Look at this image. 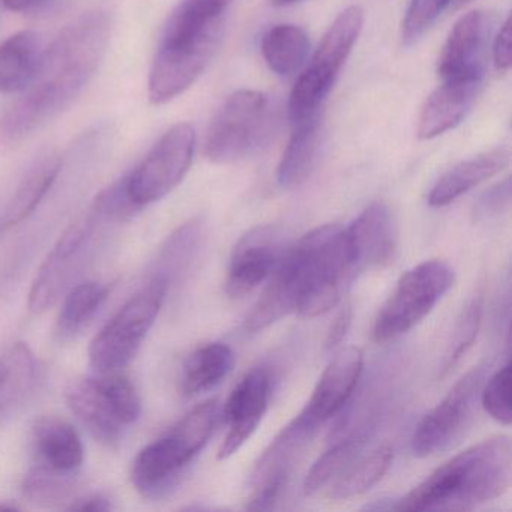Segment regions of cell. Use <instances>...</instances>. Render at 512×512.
<instances>
[{
	"instance_id": "cell-1",
	"label": "cell",
	"mask_w": 512,
	"mask_h": 512,
	"mask_svg": "<svg viewBox=\"0 0 512 512\" xmlns=\"http://www.w3.org/2000/svg\"><path fill=\"white\" fill-rule=\"evenodd\" d=\"M110 31L112 23L103 10L83 14L62 31L43 53L31 85L0 116V151L19 148L82 95L103 62Z\"/></svg>"
},
{
	"instance_id": "cell-2",
	"label": "cell",
	"mask_w": 512,
	"mask_h": 512,
	"mask_svg": "<svg viewBox=\"0 0 512 512\" xmlns=\"http://www.w3.org/2000/svg\"><path fill=\"white\" fill-rule=\"evenodd\" d=\"M356 275L343 227H319L284 251L265 292L248 313L245 329L256 334L292 313L325 314Z\"/></svg>"
},
{
	"instance_id": "cell-3",
	"label": "cell",
	"mask_w": 512,
	"mask_h": 512,
	"mask_svg": "<svg viewBox=\"0 0 512 512\" xmlns=\"http://www.w3.org/2000/svg\"><path fill=\"white\" fill-rule=\"evenodd\" d=\"M511 439L482 440L437 467L403 499L395 511H467L505 494L511 487Z\"/></svg>"
},
{
	"instance_id": "cell-4",
	"label": "cell",
	"mask_w": 512,
	"mask_h": 512,
	"mask_svg": "<svg viewBox=\"0 0 512 512\" xmlns=\"http://www.w3.org/2000/svg\"><path fill=\"white\" fill-rule=\"evenodd\" d=\"M223 17L205 0H184L173 11L149 74L152 104L175 100L202 76L220 44Z\"/></svg>"
},
{
	"instance_id": "cell-5",
	"label": "cell",
	"mask_w": 512,
	"mask_h": 512,
	"mask_svg": "<svg viewBox=\"0 0 512 512\" xmlns=\"http://www.w3.org/2000/svg\"><path fill=\"white\" fill-rule=\"evenodd\" d=\"M218 418V401H205L191 409L163 437L145 446L131 467V481L136 490L149 500L172 494L194 458L211 439Z\"/></svg>"
},
{
	"instance_id": "cell-6",
	"label": "cell",
	"mask_w": 512,
	"mask_h": 512,
	"mask_svg": "<svg viewBox=\"0 0 512 512\" xmlns=\"http://www.w3.org/2000/svg\"><path fill=\"white\" fill-rule=\"evenodd\" d=\"M64 397L71 412L95 439L109 446L118 445L125 430L142 413L136 386L119 371L77 377L65 386Z\"/></svg>"
},
{
	"instance_id": "cell-7",
	"label": "cell",
	"mask_w": 512,
	"mask_h": 512,
	"mask_svg": "<svg viewBox=\"0 0 512 512\" xmlns=\"http://www.w3.org/2000/svg\"><path fill=\"white\" fill-rule=\"evenodd\" d=\"M169 287L161 278L152 277L98 332L89 346V364L97 373H118L136 358Z\"/></svg>"
},
{
	"instance_id": "cell-8",
	"label": "cell",
	"mask_w": 512,
	"mask_h": 512,
	"mask_svg": "<svg viewBox=\"0 0 512 512\" xmlns=\"http://www.w3.org/2000/svg\"><path fill=\"white\" fill-rule=\"evenodd\" d=\"M362 25L364 13L361 8L353 5L346 8L329 26L310 65L296 80L290 92L289 116L292 125L319 115L341 68L358 41Z\"/></svg>"
},
{
	"instance_id": "cell-9",
	"label": "cell",
	"mask_w": 512,
	"mask_h": 512,
	"mask_svg": "<svg viewBox=\"0 0 512 512\" xmlns=\"http://www.w3.org/2000/svg\"><path fill=\"white\" fill-rule=\"evenodd\" d=\"M455 272L443 260H427L407 271L380 308L373 340L383 344L415 328L454 286Z\"/></svg>"
},
{
	"instance_id": "cell-10",
	"label": "cell",
	"mask_w": 512,
	"mask_h": 512,
	"mask_svg": "<svg viewBox=\"0 0 512 512\" xmlns=\"http://www.w3.org/2000/svg\"><path fill=\"white\" fill-rule=\"evenodd\" d=\"M196 151V130L188 122L170 128L127 179L131 199L146 208L172 193L190 170Z\"/></svg>"
},
{
	"instance_id": "cell-11",
	"label": "cell",
	"mask_w": 512,
	"mask_h": 512,
	"mask_svg": "<svg viewBox=\"0 0 512 512\" xmlns=\"http://www.w3.org/2000/svg\"><path fill=\"white\" fill-rule=\"evenodd\" d=\"M268 106L262 92L242 89L230 95L209 125L206 158L212 163L229 164L247 157L263 136Z\"/></svg>"
},
{
	"instance_id": "cell-12",
	"label": "cell",
	"mask_w": 512,
	"mask_h": 512,
	"mask_svg": "<svg viewBox=\"0 0 512 512\" xmlns=\"http://www.w3.org/2000/svg\"><path fill=\"white\" fill-rule=\"evenodd\" d=\"M487 371V364L476 365L467 371L443 400L421 419L412 436V451L416 457H430L446 451L461 439L472 421Z\"/></svg>"
},
{
	"instance_id": "cell-13",
	"label": "cell",
	"mask_w": 512,
	"mask_h": 512,
	"mask_svg": "<svg viewBox=\"0 0 512 512\" xmlns=\"http://www.w3.org/2000/svg\"><path fill=\"white\" fill-rule=\"evenodd\" d=\"M314 434L316 430L299 416L281 430L251 473V494L245 508L251 511L275 508L289 485L299 454Z\"/></svg>"
},
{
	"instance_id": "cell-14",
	"label": "cell",
	"mask_w": 512,
	"mask_h": 512,
	"mask_svg": "<svg viewBox=\"0 0 512 512\" xmlns=\"http://www.w3.org/2000/svg\"><path fill=\"white\" fill-rule=\"evenodd\" d=\"M103 223H107L106 218L92 205L83 217L74 221L62 233L32 284L28 302L32 313H44L47 308L55 304L76 269L77 263L89 247V242L94 238L98 226Z\"/></svg>"
},
{
	"instance_id": "cell-15",
	"label": "cell",
	"mask_w": 512,
	"mask_h": 512,
	"mask_svg": "<svg viewBox=\"0 0 512 512\" xmlns=\"http://www.w3.org/2000/svg\"><path fill=\"white\" fill-rule=\"evenodd\" d=\"M281 233L262 226L242 236L233 250L226 278L230 298H242L271 277L283 257Z\"/></svg>"
},
{
	"instance_id": "cell-16",
	"label": "cell",
	"mask_w": 512,
	"mask_h": 512,
	"mask_svg": "<svg viewBox=\"0 0 512 512\" xmlns=\"http://www.w3.org/2000/svg\"><path fill=\"white\" fill-rule=\"evenodd\" d=\"M271 398V376L265 367L251 370L236 385L224 406L227 431L221 443L218 458L227 460L253 436L265 416Z\"/></svg>"
},
{
	"instance_id": "cell-17",
	"label": "cell",
	"mask_w": 512,
	"mask_h": 512,
	"mask_svg": "<svg viewBox=\"0 0 512 512\" xmlns=\"http://www.w3.org/2000/svg\"><path fill=\"white\" fill-rule=\"evenodd\" d=\"M493 19L485 11H472L461 17L440 53V79H484L485 53Z\"/></svg>"
},
{
	"instance_id": "cell-18",
	"label": "cell",
	"mask_w": 512,
	"mask_h": 512,
	"mask_svg": "<svg viewBox=\"0 0 512 512\" xmlns=\"http://www.w3.org/2000/svg\"><path fill=\"white\" fill-rule=\"evenodd\" d=\"M364 370V355L358 347H346L337 353L323 371L299 418L319 430L325 422L341 412L355 391L356 383Z\"/></svg>"
},
{
	"instance_id": "cell-19",
	"label": "cell",
	"mask_w": 512,
	"mask_h": 512,
	"mask_svg": "<svg viewBox=\"0 0 512 512\" xmlns=\"http://www.w3.org/2000/svg\"><path fill=\"white\" fill-rule=\"evenodd\" d=\"M344 232L358 274L365 269L382 268L394 259L397 227L385 203L368 206Z\"/></svg>"
},
{
	"instance_id": "cell-20",
	"label": "cell",
	"mask_w": 512,
	"mask_h": 512,
	"mask_svg": "<svg viewBox=\"0 0 512 512\" xmlns=\"http://www.w3.org/2000/svg\"><path fill=\"white\" fill-rule=\"evenodd\" d=\"M481 88L482 79L443 80L419 113V139H434L457 127L472 109Z\"/></svg>"
},
{
	"instance_id": "cell-21",
	"label": "cell",
	"mask_w": 512,
	"mask_h": 512,
	"mask_svg": "<svg viewBox=\"0 0 512 512\" xmlns=\"http://www.w3.org/2000/svg\"><path fill=\"white\" fill-rule=\"evenodd\" d=\"M37 383L38 362L28 344L14 343L0 353V424L25 406Z\"/></svg>"
},
{
	"instance_id": "cell-22",
	"label": "cell",
	"mask_w": 512,
	"mask_h": 512,
	"mask_svg": "<svg viewBox=\"0 0 512 512\" xmlns=\"http://www.w3.org/2000/svg\"><path fill=\"white\" fill-rule=\"evenodd\" d=\"M509 158L511 155L508 149L497 148L457 164L445 175L440 176L439 181L431 188L428 205L433 208L449 205L482 182L502 172L508 166Z\"/></svg>"
},
{
	"instance_id": "cell-23",
	"label": "cell",
	"mask_w": 512,
	"mask_h": 512,
	"mask_svg": "<svg viewBox=\"0 0 512 512\" xmlns=\"http://www.w3.org/2000/svg\"><path fill=\"white\" fill-rule=\"evenodd\" d=\"M32 440L40 463L62 472H79L85 451L70 422L58 416H41L32 427Z\"/></svg>"
},
{
	"instance_id": "cell-24",
	"label": "cell",
	"mask_w": 512,
	"mask_h": 512,
	"mask_svg": "<svg viewBox=\"0 0 512 512\" xmlns=\"http://www.w3.org/2000/svg\"><path fill=\"white\" fill-rule=\"evenodd\" d=\"M61 167L62 161L58 155L47 154L29 169L0 214V233L14 229L34 214L58 179Z\"/></svg>"
},
{
	"instance_id": "cell-25",
	"label": "cell",
	"mask_w": 512,
	"mask_h": 512,
	"mask_svg": "<svg viewBox=\"0 0 512 512\" xmlns=\"http://www.w3.org/2000/svg\"><path fill=\"white\" fill-rule=\"evenodd\" d=\"M322 134V115H314L292 125V136L278 166V184L293 190L307 181L316 166Z\"/></svg>"
},
{
	"instance_id": "cell-26",
	"label": "cell",
	"mask_w": 512,
	"mask_h": 512,
	"mask_svg": "<svg viewBox=\"0 0 512 512\" xmlns=\"http://www.w3.org/2000/svg\"><path fill=\"white\" fill-rule=\"evenodd\" d=\"M40 38L23 31L0 44V92L22 94L37 74L41 59Z\"/></svg>"
},
{
	"instance_id": "cell-27",
	"label": "cell",
	"mask_w": 512,
	"mask_h": 512,
	"mask_svg": "<svg viewBox=\"0 0 512 512\" xmlns=\"http://www.w3.org/2000/svg\"><path fill=\"white\" fill-rule=\"evenodd\" d=\"M235 356L224 343H209L194 350L181 374V392L185 397H194L220 385L232 371Z\"/></svg>"
},
{
	"instance_id": "cell-28",
	"label": "cell",
	"mask_w": 512,
	"mask_h": 512,
	"mask_svg": "<svg viewBox=\"0 0 512 512\" xmlns=\"http://www.w3.org/2000/svg\"><path fill=\"white\" fill-rule=\"evenodd\" d=\"M262 53L268 67L278 76H290L301 70L310 53V38L295 25L269 29L262 40Z\"/></svg>"
},
{
	"instance_id": "cell-29",
	"label": "cell",
	"mask_w": 512,
	"mask_h": 512,
	"mask_svg": "<svg viewBox=\"0 0 512 512\" xmlns=\"http://www.w3.org/2000/svg\"><path fill=\"white\" fill-rule=\"evenodd\" d=\"M203 241V223L199 218L182 224L161 247L152 277L172 284L196 259Z\"/></svg>"
},
{
	"instance_id": "cell-30",
	"label": "cell",
	"mask_w": 512,
	"mask_h": 512,
	"mask_svg": "<svg viewBox=\"0 0 512 512\" xmlns=\"http://www.w3.org/2000/svg\"><path fill=\"white\" fill-rule=\"evenodd\" d=\"M394 460V452L388 446L376 449L371 454L359 455L343 475L331 484L328 496L335 500L352 499L367 493L385 476Z\"/></svg>"
},
{
	"instance_id": "cell-31",
	"label": "cell",
	"mask_w": 512,
	"mask_h": 512,
	"mask_svg": "<svg viewBox=\"0 0 512 512\" xmlns=\"http://www.w3.org/2000/svg\"><path fill=\"white\" fill-rule=\"evenodd\" d=\"M107 295H109V289L95 281H88L74 287L65 298L59 313L58 325H56L58 337L62 341L76 337L103 307Z\"/></svg>"
},
{
	"instance_id": "cell-32",
	"label": "cell",
	"mask_w": 512,
	"mask_h": 512,
	"mask_svg": "<svg viewBox=\"0 0 512 512\" xmlns=\"http://www.w3.org/2000/svg\"><path fill=\"white\" fill-rule=\"evenodd\" d=\"M77 473L62 472L38 461L23 478V496L41 508H55L71 502Z\"/></svg>"
},
{
	"instance_id": "cell-33",
	"label": "cell",
	"mask_w": 512,
	"mask_h": 512,
	"mask_svg": "<svg viewBox=\"0 0 512 512\" xmlns=\"http://www.w3.org/2000/svg\"><path fill=\"white\" fill-rule=\"evenodd\" d=\"M367 436L365 434H352L340 440L328 449L308 472L304 481L305 496H314L325 487L334 484L344 470L361 455Z\"/></svg>"
},
{
	"instance_id": "cell-34",
	"label": "cell",
	"mask_w": 512,
	"mask_h": 512,
	"mask_svg": "<svg viewBox=\"0 0 512 512\" xmlns=\"http://www.w3.org/2000/svg\"><path fill=\"white\" fill-rule=\"evenodd\" d=\"M482 317V296L476 295L470 299L469 304L463 308L454 331H452L451 340L448 343L445 356H443L440 376H446L452 367L460 362V359L466 355L467 350L472 347L476 335H478L479 325Z\"/></svg>"
},
{
	"instance_id": "cell-35",
	"label": "cell",
	"mask_w": 512,
	"mask_h": 512,
	"mask_svg": "<svg viewBox=\"0 0 512 512\" xmlns=\"http://www.w3.org/2000/svg\"><path fill=\"white\" fill-rule=\"evenodd\" d=\"M511 362L506 361L481 388V404L485 412L499 424H511Z\"/></svg>"
},
{
	"instance_id": "cell-36",
	"label": "cell",
	"mask_w": 512,
	"mask_h": 512,
	"mask_svg": "<svg viewBox=\"0 0 512 512\" xmlns=\"http://www.w3.org/2000/svg\"><path fill=\"white\" fill-rule=\"evenodd\" d=\"M455 2L457 0H412L401 26V40L404 46L409 47L418 43L425 32Z\"/></svg>"
},
{
	"instance_id": "cell-37",
	"label": "cell",
	"mask_w": 512,
	"mask_h": 512,
	"mask_svg": "<svg viewBox=\"0 0 512 512\" xmlns=\"http://www.w3.org/2000/svg\"><path fill=\"white\" fill-rule=\"evenodd\" d=\"M511 208V178L503 179L499 184L488 188L473 208V218L478 223L496 220Z\"/></svg>"
},
{
	"instance_id": "cell-38",
	"label": "cell",
	"mask_w": 512,
	"mask_h": 512,
	"mask_svg": "<svg viewBox=\"0 0 512 512\" xmlns=\"http://www.w3.org/2000/svg\"><path fill=\"white\" fill-rule=\"evenodd\" d=\"M511 22L506 19L497 34L493 47L494 67L499 73H508L511 68Z\"/></svg>"
},
{
	"instance_id": "cell-39",
	"label": "cell",
	"mask_w": 512,
	"mask_h": 512,
	"mask_svg": "<svg viewBox=\"0 0 512 512\" xmlns=\"http://www.w3.org/2000/svg\"><path fill=\"white\" fill-rule=\"evenodd\" d=\"M67 509L79 512H107L112 511L113 505L103 494H89V496L71 500Z\"/></svg>"
},
{
	"instance_id": "cell-40",
	"label": "cell",
	"mask_w": 512,
	"mask_h": 512,
	"mask_svg": "<svg viewBox=\"0 0 512 512\" xmlns=\"http://www.w3.org/2000/svg\"><path fill=\"white\" fill-rule=\"evenodd\" d=\"M350 323H352V308L346 307L344 310H341L337 319L332 323L331 329H329L328 337H326L325 341L326 349H334L343 341L347 331H349Z\"/></svg>"
},
{
	"instance_id": "cell-41",
	"label": "cell",
	"mask_w": 512,
	"mask_h": 512,
	"mask_svg": "<svg viewBox=\"0 0 512 512\" xmlns=\"http://www.w3.org/2000/svg\"><path fill=\"white\" fill-rule=\"evenodd\" d=\"M0 2L13 13L28 14L43 10L49 5L50 0H0Z\"/></svg>"
},
{
	"instance_id": "cell-42",
	"label": "cell",
	"mask_w": 512,
	"mask_h": 512,
	"mask_svg": "<svg viewBox=\"0 0 512 512\" xmlns=\"http://www.w3.org/2000/svg\"><path fill=\"white\" fill-rule=\"evenodd\" d=\"M212 4L215 5V7L220 8V10H227V7H229L230 4H232L233 0H211Z\"/></svg>"
},
{
	"instance_id": "cell-43",
	"label": "cell",
	"mask_w": 512,
	"mask_h": 512,
	"mask_svg": "<svg viewBox=\"0 0 512 512\" xmlns=\"http://www.w3.org/2000/svg\"><path fill=\"white\" fill-rule=\"evenodd\" d=\"M296 2H301V0H272V4L277 7H286V5L296 4Z\"/></svg>"
},
{
	"instance_id": "cell-44",
	"label": "cell",
	"mask_w": 512,
	"mask_h": 512,
	"mask_svg": "<svg viewBox=\"0 0 512 512\" xmlns=\"http://www.w3.org/2000/svg\"><path fill=\"white\" fill-rule=\"evenodd\" d=\"M17 509H19V506L16 505H7V503L0 505V511H17Z\"/></svg>"
},
{
	"instance_id": "cell-45",
	"label": "cell",
	"mask_w": 512,
	"mask_h": 512,
	"mask_svg": "<svg viewBox=\"0 0 512 512\" xmlns=\"http://www.w3.org/2000/svg\"><path fill=\"white\" fill-rule=\"evenodd\" d=\"M467 2H470V0H457V2H455V5H457V8H460L463 7V5H466Z\"/></svg>"
}]
</instances>
